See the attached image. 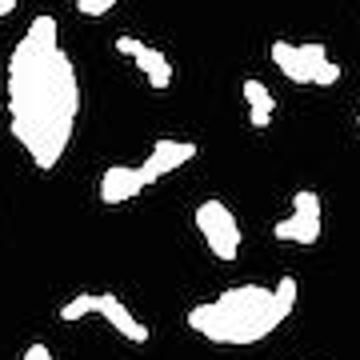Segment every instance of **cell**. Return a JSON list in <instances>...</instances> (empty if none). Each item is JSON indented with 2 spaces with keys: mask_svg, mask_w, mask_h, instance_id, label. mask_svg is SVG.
<instances>
[{
  "mask_svg": "<svg viewBox=\"0 0 360 360\" xmlns=\"http://www.w3.org/2000/svg\"><path fill=\"white\" fill-rule=\"evenodd\" d=\"M196 153H200V148H196L193 141H168V136H160V141L153 144L148 160H144V165H136V168H141L144 184H156L160 176H168V172L184 168L188 160H196Z\"/></svg>",
  "mask_w": 360,
  "mask_h": 360,
  "instance_id": "cell-5",
  "label": "cell"
},
{
  "mask_svg": "<svg viewBox=\"0 0 360 360\" xmlns=\"http://www.w3.org/2000/svg\"><path fill=\"white\" fill-rule=\"evenodd\" d=\"M132 60H136V68L148 77V84H153V89H168V84H172V65H168V56L160 49L141 44V52H136Z\"/></svg>",
  "mask_w": 360,
  "mask_h": 360,
  "instance_id": "cell-10",
  "label": "cell"
},
{
  "mask_svg": "<svg viewBox=\"0 0 360 360\" xmlns=\"http://www.w3.org/2000/svg\"><path fill=\"white\" fill-rule=\"evenodd\" d=\"M356 124H360V112H356Z\"/></svg>",
  "mask_w": 360,
  "mask_h": 360,
  "instance_id": "cell-18",
  "label": "cell"
},
{
  "mask_svg": "<svg viewBox=\"0 0 360 360\" xmlns=\"http://www.w3.org/2000/svg\"><path fill=\"white\" fill-rule=\"evenodd\" d=\"M272 296H276V309H281V316L288 321V312L296 309V276H281V284L272 288Z\"/></svg>",
  "mask_w": 360,
  "mask_h": 360,
  "instance_id": "cell-12",
  "label": "cell"
},
{
  "mask_svg": "<svg viewBox=\"0 0 360 360\" xmlns=\"http://www.w3.org/2000/svg\"><path fill=\"white\" fill-rule=\"evenodd\" d=\"M92 312H96V296L92 292H80V296H72V300H68L65 309H60V321H84V316H92Z\"/></svg>",
  "mask_w": 360,
  "mask_h": 360,
  "instance_id": "cell-11",
  "label": "cell"
},
{
  "mask_svg": "<svg viewBox=\"0 0 360 360\" xmlns=\"http://www.w3.org/2000/svg\"><path fill=\"white\" fill-rule=\"evenodd\" d=\"M56 20L37 16L16 40L4 72L8 129L37 168H56L65 160L80 116V80L72 56L56 40Z\"/></svg>",
  "mask_w": 360,
  "mask_h": 360,
  "instance_id": "cell-1",
  "label": "cell"
},
{
  "mask_svg": "<svg viewBox=\"0 0 360 360\" xmlns=\"http://www.w3.org/2000/svg\"><path fill=\"white\" fill-rule=\"evenodd\" d=\"M281 309H276V296L272 288L260 284H236L229 292H220L217 300L193 304L184 312V324L200 333L212 345H229V348H248L260 345L264 336H272L281 328Z\"/></svg>",
  "mask_w": 360,
  "mask_h": 360,
  "instance_id": "cell-2",
  "label": "cell"
},
{
  "mask_svg": "<svg viewBox=\"0 0 360 360\" xmlns=\"http://www.w3.org/2000/svg\"><path fill=\"white\" fill-rule=\"evenodd\" d=\"M96 316H104V321L112 324L124 340H132V345H144V340H148V324L136 321L129 312V304L116 292H96Z\"/></svg>",
  "mask_w": 360,
  "mask_h": 360,
  "instance_id": "cell-6",
  "label": "cell"
},
{
  "mask_svg": "<svg viewBox=\"0 0 360 360\" xmlns=\"http://www.w3.org/2000/svg\"><path fill=\"white\" fill-rule=\"evenodd\" d=\"M112 4H116V0H77V13H84V16H104Z\"/></svg>",
  "mask_w": 360,
  "mask_h": 360,
  "instance_id": "cell-14",
  "label": "cell"
},
{
  "mask_svg": "<svg viewBox=\"0 0 360 360\" xmlns=\"http://www.w3.org/2000/svg\"><path fill=\"white\" fill-rule=\"evenodd\" d=\"M196 229H200L208 252L217 260L229 264V260L240 257V224H236V217L224 200H205L196 208Z\"/></svg>",
  "mask_w": 360,
  "mask_h": 360,
  "instance_id": "cell-3",
  "label": "cell"
},
{
  "mask_svg": "<svg viewBox=\"0 0 360 360\" xmlns=\"http://www.w3.org/2000/svg\"><path fill=\"white\" fill-rule=\"evenodd\" d=\"M141 44L144 40H136V37H116V52H120V56H136Z\"/></svg>",
  "mask_w": 360,
  "mask_h": 360,
  "instance_id": "cell-15",
  "label": "cell"
},
{
  "mask_svg": "<svg viewBox=\"0 0 360 360\" xmlns=\"http://www.w3.org/2000/svg\"><path fill=\"white\" fill-rule=\"evenodd\" d=\"M336 80H340V65H333L328 56L312 65V84H321V89H333Z\"/></svg>",
  "mask_w": 360,
  "mask_h": 360,
  "instance_id": "cell-13",
  "label": "cell"
},
{
  "mask_svg": "<svg viewBox=\"0 0 360 360\" xmlns=\"http://www.w3.org/2000/svg\"><path fill=\"white\" fill-rule=\"evenodd\" d=\"M144 188H148V184H144L141 168H132V165H112V168H104V176H101V200L104 205H124L132 196H141Z\"/></svg>",
  "mask_w": 360,
  "mask_h": 360,
  "instance_id": "cell-7",
  "label": "cell"
},
{
  "mask_svg": "<svg viewBox=\"0 0 360 360\" xmlns=\"http://www.w3.org/2000/svg\"><path fill=\"white\" fill-rule=\"evenodd\" d=\"M276 240H292V245H316L321 240V196L312 188L292 193V212L272 229Z\"/></svg>",
  "mask_w": 360,
  "mask_h": 360,
  "instance_id": "cell-4",
  "label": "cell"
},
{
  "mask_svg": "<svg viewBox=\"0 0 360 360\" xmlns=\"http://www.w3.org/2000/svg\"><path fill=\"white\" fill-rule=\"evenodd\" d=\"M245 101H248V124H252V129H269L272 112L281 108V101L269 92V84L257 80V77H248L245 80Z\"/></svg>",
  "mask_w": 360,
  "mask_h": 360,
  "instance_id": "cell-8",
  "label": "cell"
},
{
  "mask_svg": "<svg viewBox=\"0 0 360 360\" xmlns=\"http://www.w3.org/2000/svg\"><path fill=\"white\" fill-rule=\"evenodd\" d=\"M20 360H52V352H49L44 345H28V348H25V356H20Z\"/></svg>",
  "mask_w": 360,
  "mask_h": 360,
  "instance_id": "cell-16",
  "label": "cell"
},
{
  "mask_svg": "<svg viewBox=\"0 0 360 360\" xmlns=\"http://www.w3.org/2000/svg\"><path fill=\"white\" fill-rule=\"evenodd\" d=\"M16 4H20V0H0V16H13Z\"/></svg>",
  "mask_w": 360,
  "mask_h": 360,
  "instance_id": "cell-17",
  "label": "cell"
},
{
  "mask_svg": "<svg viewBox=\"0 0 360 360\" xmlns=\"http://www.w3.org/2000/svg\"><path fill=\"white\" fill-rule=\"evenodd\" d=\"M272 65L281 68V72H284L288 80H292V84H312V65L304 60L300 44L276 40V44H272Z\"/></svg>",
  "mask_w": 360,
  "mask_h": 360,
  "instance_id": "cell-9",
  "label": "cell"
}]
</instances>
